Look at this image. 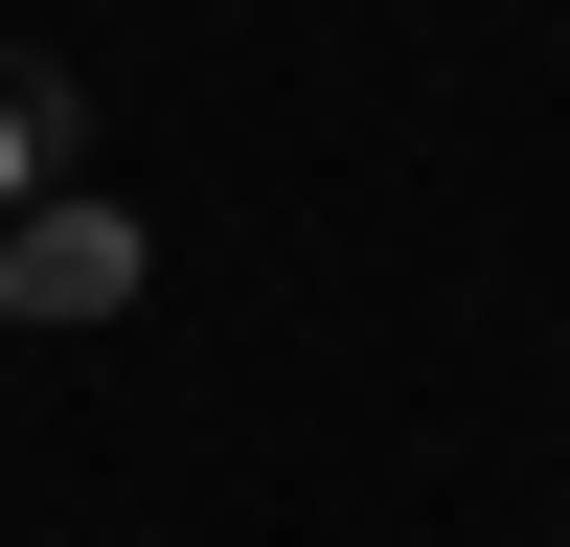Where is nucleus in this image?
Listing matches in <instances>:
<instances>
[{
    "instance_id": "obj_1",
    "label": "nucleus",
    "mask_w": 570,
    "mask_h": 547,
    "mask_svg": "<svg viewBox=\"0 0 570 547\" xmlns=\"http://www.w3.org/2000/svg\"><path fill=\"white\" fill-rule=\"evenodd\" d=\"M137 274H160V228H137L115 182H69V206H23V228H0V319H23V342H91Z\"/></svg>"
},
{
    "instance_id": "obj_2",
    "label": "nucleus",
    "mask_w": 570,
    "mask_h": 547,
    "mask_svg": "<svg viewBox=\"0 0 570 547\" xmlns=\"http://www.w3.org/2000/svg\"><path fill=\"white\" fill-rule=\"evenodd\" d=\"M69 160H91V91L46 69V46H0V228H23V206H69Z\"/></svg>"
}]
</instances>
